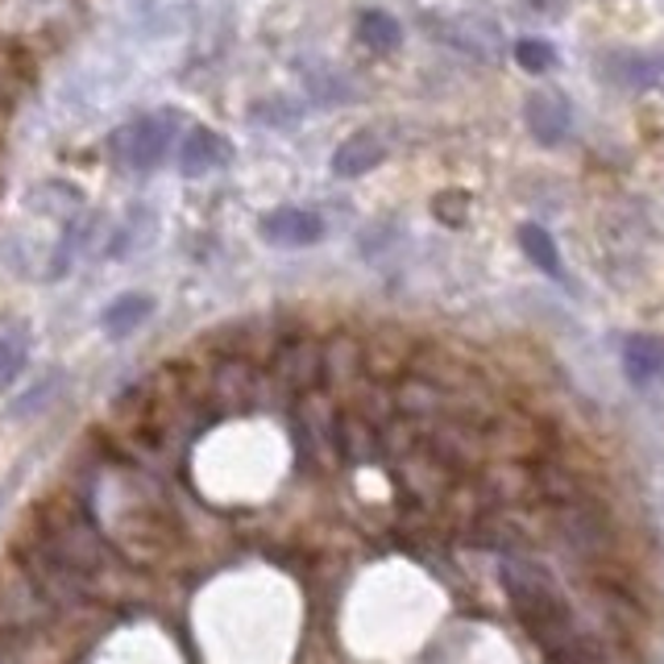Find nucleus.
I'll list each match as a JSON object with an SVG mask.
<instances>
[{
  "mask_svg": "<svg viewBox=\"0 0 664 664\" xmlns=\"http://www.w3.org/2000/svg\"><path fill=\"white\" fill-rule=\"evenodd\" d=\"M503 582H507L511 598H515V610L524 615V623L531 631H540V636H557V631H565L569 623V610H565V598L557 594L552 586V577H548L540 565H531V561H507L503 565Z\"/></svg>",
  "mask_w": 664,
  "mask_h": 664,
  "instance_id": "f257e3e1",
  "label": "nucleus"
},
{
  "mask_svg": "<svg viewBox=\"0 0 664 664\" xmlns=\"http://www.w3.org/2000/svg\"><path fill=\"white\" fill-rule=\"evenodd\" d=\"M171 137H175L171 117H137L108 137V154L117 158L125 171H154L171 150Z\"/></svg>",
  "mask_w": 664,
  "mask_h": 664,
  "instance_id": "f03ea898",
  "label": "nucleus"
},
{
  "mask_svg": "<svg viewBox=\"0 0 664 664\" xmlns=\"http://www.w3.org/2000/svg\"><path fill=\"white\" fill-rule=\"evenodd\" d=\"M257 229L278 250H304V245H316L324 237V216L312 213V208H274V213L262 216Z\"/></svg>",
  "mask_w": 664,
  "mask_h": 664,
  "instance_id": "7ed1b4c3",
  "label": "nucleus"
},
{
  "mask_svg": "<svg viewBox=\"0 0 664 664\" xmlns=\"http://www.w3.org/2000/svg\"><path fill=\"white\" fill-rule=\"evenodd\" d=\"M229 158H233V146L216 134V129H192V134H183V141H179L175 150L179 171L187 179L213 175L220 167H229Z\"/></svg>",
  "mask_w": 664,
  "mask_h": 664,
  "instance_id": "20e7f679",
  "label": "nucleus"
},
{
  "mask_svg": "<svg viewBox=\"0 0 664 664\" xmlns=\"http://www.w3.org/2000/svg\"><path fill=\"white\" fill-rule=\"evenodd\" d=\"M524 125H528V134L536 141L557 146L569 134V125H573V108H569V100L561 92H536L524 104Z\"/></svg>",
  "mask_w": 664,
  "mask_h": 664,
  "instance_id": "39448f33",
  "label": "nucleus"
},
{
  "mask_svg": "<svg viewBox=\"0 0 664 664\" xmlns=\"http://www.w3.org/2000/svg\"><path fill=\"white\" fill-rule=\"evenodd\" d=\"M382 158H387V141L374 134V129H362V134L345 137V141L336 146V154H332V175L357 179V175H366V171H374Z\"/></svg>",
  "mask_w": 664,
  "mask_h": 664,
  "instance_id": "423d86ee",
  "label": "nucleus"
},
{
  "mask_svg": "<svg viewBox=\"0 0 664 664\" xmlns=\"http://www.w3.org/2000/svg\"><path fill=\"white\" fill-rule=\"evenodd\" d=\"M154 316V299L141 291H125L117 299H108L104 304V312H100V329L108 341H125L129 332H137L146 320Z\"/></svg>",
  "mask_w": 664,
  "mask_h": 664,
  "instance_id": "0eeeda50",
  "label": "nucleus"
},
{
  "mask_svg": "<svg viewBox=\"0 0 664 664\" xmlns=\"http://www.w3.org/2000/svg\"><path fill=\"white\" fill-rule=\"evenodd\" d=\"M278 378L295 387V391H304V387H312L320 382V374H324V353L316 350L312 341H291L287 350L278 353Z\"/></svg>",
  "mask_w": 664,
  "mask_h": 664,
  "instance_id": "6e6552de",
  "label": "nucleus"
},
{
  "mask_svg": "<svg viewBox=\"0 0 664 664\" xmlns=\"http://www.w3.org/2000/svg\"><path fill=\"white\" fill-rule=\"evenodd\" d=\"M664 370V341L656 336H644V332H636V336H627L623 341V374L631 387H648L656 374Z\"/></svg>",
  "mask_w": 664,
  "mask_h": 664,
  "instance_id": "1a4fd4ad",
  "label": "nucleus"
},
{
  "mask_svg": "<svg viewBox=\"0 0 664 664\" xmlns=\"http://www.w3.org/2000/svg\"><path fill=\"white\" fill-rule=\"evenodd\" d=\"M519 250H524L545 274L565 278V271H561V254H557V245H552V233H545L540 225H524V229H519Z\"/></svg>",
  "mask_w": 664,
  "mask_h": 664,
  "instance_id": "9d476101",
  "label": "nucleus"
},
{
  "mask_svg": "<svg viewBox=\"0 0 664 664\" xmlns=\"http://www.w3.org/2000/svg\"><path fill=\"white\" fill-rule=\"evenodd\" d=\"M30 366V336L25 332H0V391L18 382Z\"/></svg>",
  "mask_w": 664,
  "mask_h": 664,
  "instance_id": "9b49d317",
  "label": "nucleus"
},
{
  "mask_svg": "<svg viewBox=\"0 0 664 664\" xmlns=\"http://www.w3.org/2000/svg\"><path fill=\"white\" fill-rule=\"evenodd\" d=\"M357 30H362V42H366L370 50H394V46H399V21L378 13V9H374V13H362Z\"/></svg>",
  "mask_w": 664,
  "mask_h": 664,
  "instance_id": "f8f14e48",
  "label": "nucleus"
},
{
  "mask_svg": "<svg viewBox=\"0 0 664 664\" xmlns=\"http://www.w3.org/2000/svg\"><path fill=\"white\" fill-rule=\"evenodd\" d=\"M515 62H519L524 71H531V76H545L548 67L557 62V50L540 38H519L515 42Z\"/></svg>",
  "mask_w": 664,
  "mask_h": 664,
  "instance_id": "ddd939ff",
  "label": "nucleus"
},
{
  "mask_svg": "<svg viewBox=\"0 0 664 664\" xmlns=\"http://www.w3.org/2000/svg\"><path fill=\"white\" fill-rule=\"evenodd\" d=\"M59 382H62L59 374H50V378H46V387L38 382V387H34L30 394H21L18 408H13V415H30V411H38V403H50V394L59 391Z\"/></svg>",
  "mask_w": 664,
  "mask_h": 664,
  "instance_id": "4468645a",
  "label": "nucleus"
}]
</instances>
